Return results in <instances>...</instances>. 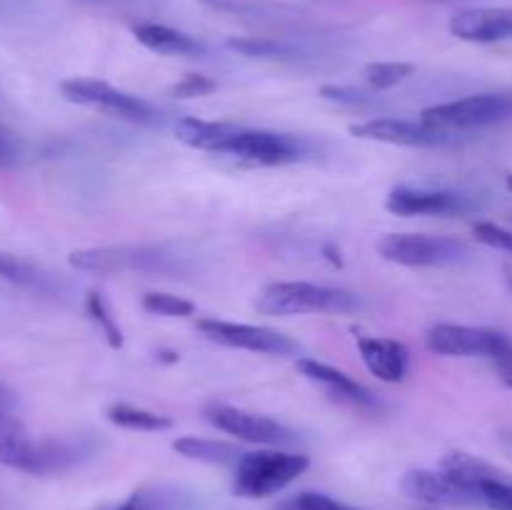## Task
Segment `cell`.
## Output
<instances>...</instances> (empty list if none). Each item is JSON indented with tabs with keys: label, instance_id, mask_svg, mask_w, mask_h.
I'll return each instance as SVG.
<instances>
[{
	"label": "cell",
	"instance_id": "1",
	"mask_svg": "<svg viewBox=\"0 0 512 510\" xmlns=\"http://www.w3.org/2000/svg\"><path fill=\"white\" fill-rule=\"evenodd\" d=\"M310 468V458L303 453H285V450H253L235 465L233 493L238 498H270L288 488Z\"/></svg>",
	"mask_w": 512,
	"mask_h": 510
},
{
	"label": "cell",
	"instance_id": "2",
	"mask_svg": "<svg viewBox=\"0 0 512 510\" xmlns=\"http://www.w3.org/2000/svg\"><path fill=\"white\" fill-rule=\"evenodd\" d=\"M255 308L263 315L355 313L363 308V300L348 290L325 288V285L273 283L258 295Z\"/></svg>",
	"mask_w": 512,
	"mask_h": 510
},
{
	"label": "cell",
	"instance_id": "3",
	"mask_svg": "<svg viewBox=\"0 0 512 510\" xmlns=\"http://www.w3.org/2000/svg\"><path fill=\"white\" fill-rule=\"evenodd\" d=\"M505 120H512V95L480 93L425 108L420 123L428 125L430 130L450 135L465 133V130L490 128V125L505 123Z\"/></svg>",
	"mask_w": 512,
	"mask_h": 510
},
{
	"label": "cell",
	"instance_id": "4",
	"mask_svg": "<svg viewBox=\"0 0 512 510\" xmlns=\"http://www.w3.org/2000/svg\"><path fill=\"white\" fill-rule=\"evenodd\" d=\"M380 255L408 268H435L458 263L468 255V245L458 238L423 233H390L380 240Z\"/></svg>",
	"mask_w": 512,
	"mask_h": 510
},
{
	"label": "cell",
	"instance_id": "5",
	"mask_svg": "<svg viewBox=\"0 0 512 510\" xmlns=\"http://www.w3.org/2000/svg\"><path fill=\"white\" fill-rule=\"evenodd\" d=\"M215 153L255 165H288L303 160L305 143L295 138V135L240 128Z\"/></svg>",
	"mask_w": 512,
	"mask_h": 510
},
{
	"label": "cell",
	"instance_id": "6",
	"mask_svg": "<svg viewBox=\"0 0 512 510\" xmlns=\"http://www.w3.org/2000/svg\"><path fill=\"white\" fill-rule=\"evenodd\" d=\"M60 93L65 100L78 105H90V108H100L118 118L133 120V123H153L155 108L145 100L135 98V95L123 93V90L113 88V85L103 83L95 78H70L60 83Z\"/></svg>",
	"mask_w": 512,
	"mask_h": 510
},
{
	"label": "cell",
	"instance_id": "7",
	"mask_svg": "<svg viewBox=\"0 0 512 510\" xmlns=\"http://www.w3.org/2000/svg\"><path fill=\"white\" fill-rule=\"evenodd\" d=\"M512 343L505 333L490 328H473V325L440 323L428 330L425 345L433 353L448 355V358H490L503 353Z\"/></svg>",
	"mask_w": 512,
	"mask_h": 510
},
{
	"label": "cell",
	"instance_id": "8",
	"mask_svg": "<svg viewBox=\"0 0 512 510\" xmlns=\"http://www.w3.org/2000/svg\"><path fill=\"white\" fill-rule=\"evenodd\" d=\"M200 333L208 340L228 348L250 350V353H265V355H295L300 353V343L290 335L278 333V330L260 328V325L248 323H228V320L205 318L198 320Z\"/></svg>",
	"mask_w": 512,
	"mask_h": 510
},
{
	"label": "cell",
	"instance_id": "9",
	"mask_svg": "<svg viewBox=\"0 0 512 510\" xmlns=\"http://www.w3.org/2000/svg\"><path fill=\"white\" fill-rule=\"evenodd\" d=\"M70 265L88 273H128V270H165L168 255L158 248H143V245H118V248H85L70 253Z\"/></svg>",
	"mask_w": 512,
	"mask_h": 510
},
{
	"label": "cell",
	"instance_id": "10",
	"mask_svg": "<svg viewBox=\"0 0 512 510\" xmlns=\"http://www.w3.org/2000/svg\"><path fill=\"white\" fill-rule=\"evenodd\" d=\"M205 418H208L210 425H215V428L223 430V433L245 440V443L285 445L295 440L293 430H288L283 423H278V420L248 413V410L233 408V405L225 403H210L208 408H205Z\"/></svg>",
	"mask_w": 512,
	"mask_h": 510
},
{
	"label": "cell",
	"instance_id": "11",
	"mask_svg": "<svg viewBox=\"0 0 512 510\" xmlns=\"http://www.w3.org/2000/svg\"><path fill=\"white\" fill-rule=\"evenodd\" d=\"M385 208L393 215L413 218V215H463L473 208L468 195L450 193V190H420L400 185L390 190Z\"/></svg>",
	"mask_w": 512,
	"mask_h": 510
},
{
	"label": "cell",
	"instance_id": "12",
	"mask_svg": "<svg viewBox=\"0 0 512 510\" xmlns=\"http://www.w3.org/2000/svg\"><path fill=\"white\" fill-rule=\"evenodd\" d=\"M403 493L428 505H448V508H478L480 505L473 490L455 483L443 470H410L403 478Z\"/></svg>",
	"mask_w": 512,
	"mask_h": 510
},
{
	"label": "cell",
	"instance_id": "13",
	"mask_svg": "<svg viewBox=\"0 0 512 510\" xmlns=\"http://www.w3.org/2000/svg\"><path fill=\"white\" fill-rule=\"evenodd\" d=\"M350 133L363 140H378L390 145H408V148H435L443 145L450 135L430 130L428 125L398 118H370L350 125Z\"/></svg>",
	"mask_w": 512,
	"mask_h": 510
},
{
	"label": "cell",
	"instance_id": "14",
	"mask_svg": "<svg viewBox=\"0 0 512 510\" xmlns=\"http://www.w3.org/2000/svg\"><path fill=\"white\" fill-rule=\"evenodd\" d=\"M43 440H35L8 410H0V465L20 473L40 475Z\"/></svg>",
	"mask_w": 512,
	"mask_h": 510
},
{
	"label": "cell",
	"instance_id": "15",
	"mask_svg": "<svg viewBox=\"0 0 512 510\" xmlns=\"http://www.w3.org/2000/svg\"><path fill=\"white\" fill-rule=\"evenodd\" d=\"M450 33L468 43H498L512 38V8L460 10L450 20Z\"/></svg>",
	"mask_w": 512,
	"mask_h": 510
},
{
	"label": "cell",
	"instance_id": "16",
	"mask_svg": "<svg viewBox=\"0 0 512 510\" xmlns=\"http://www.w3.org/2000/svg\"><path fill=\"white\" fill-rule=\"evenodd\" d=\"M298 370L308 380L318 383L320 388H323L330 398L338 400V403L353 405V408H378L380 405L368 388H363L358 380H353L348 373L333 368V365L318 363V360L313 358H300Z\"/></svg>",
	"mask_w": 512,
	"mask_h": 510
},
{
	"label": "cell",
	"instance_id": "17",
	"mask_svg": "<svg viewBox=\"0 0 512 510\" xmlns=\"http://www.w3.org/2000/svg\"><path fill=\"white\" fill-rule=\"evenodd\" d=\"M358 350L365 368L383 383H403L405 375H408L410 353L398 340L360 335Z\"/></svg>",
	"mask_w": 512,
	"mask_h": 510
},
{
	"label": "cell",
	"instance_id": "18",
	"mask_svg": "<svg viewBox=\"0 0 512 510\" xmlns=\"http://www.w3.org/2000/svg\"><path fill=\"white\" fill-rule=\"evenodd\" d=\"M440 470L448 473L455 483H460L463 488L473 490L480 500V488L490 480H503L510 478V473H505L498 465L488 463V460L478 458V455L463 453V450H448V453L440 458ZM483 508V505H480Z\"/></svg>",
	"mask_w": 512,
	"mask_h": 510
},
{
	"label": "cell",
	"instance_id": "19",
	"mask_svg": "<svg viewBox=\"0 0 512 510\" xmlns=\"http://www.w3.org/2000/svg\"><path fill=\"white\" fill-rule=\"evenodd\" d=\"M133 35L138 38V43H143L145 48L153 50L158 55H200L203 53V45L195 38H190L188 33H180V30L168 28V25L160 23H138L133 28Z\"/></svg>",
	"mask_w": 512,
	"mask_h": 510
},
{
	"label": "cell",
	"instance_id": "20",
	"mask_svg": "<svg viewBox=\"0 0 512 510\" xmlns=\"http://www.w3.org/2000/svg\"><path fill=\"white\" fill-rule=\"evenodd\" d=\"M240 125L235 123H213V120H198V118H183L175 123V138L180 143L190 145L198 150H218L225 140L233 133H238Z\"/></svg>",
	"mask_w": 512,
	"mask_h": 510
},
{
	"label": "cell",
	"instance_id": "21",
	"mask_svg": "<svg viewBox=\"0 0 512 510\" xmlns=\"http://www.w3.org/2000/svg\"><path fill=\"white\" fill-rule=\"evenodd\" d=\"M173 450L188 460H198V463L210 465H238L240 458L245 455L243 448L235 443H223V440H205V438H178L173 443Z\"/></svg>",
	"mask_w": 512,
	"mask_h": 510
},
{
	"label": "cell",
	"instance_id": "22",
	"mask_svg": "<svg viewBox=\"0 0 512 510\" xmlns=\"http://www.w3.org/2000/svg\"><path fill=\"white\" fill-rule=\"evenodd\" d=\"M188 503L185 493L173 488H138L120 503L103 505L100 510H180Z\"/></svg>",
	"mask_w": 512,
	"mask_h": 510
},
{
	"label": "cell",
	"instance_id": "23",
	"mask_svg": "<svg viewBox=\"0 0 512 510\" xmlns=\"http://www.w3.org/2000/svg\"><path fill=\"white\" fill-rule=\"evenodd\" d=\"M108 420L118 428L125 430H140V433H158V430L173 428V420L168 415L150 413V410L135 408V405L128 403H115L105 410Z\"/></svg>",
	"mask_w": 512,
	"mask_h": 510
},
{
	"label": "cell",
	"instance_id": "24",
	"mask_svg": "<svg viewBox=\"0 0 512 510\" xmlns=\"http://www.w3.org/2000/svg\"><path fill=\"white\" fill-rule=\"evenodd\" d=\"M0 278L8 280V283L20 285V288L30 290H45L48 288V275L40 268H35L28 260L18 258V255H10L0 250Z\"/></svg>",
	"mask_w": 512,
	"mask_h": 510
},
{
	"label": "cell",
	"instance_id": "25",
	"mask_svg": "<svg viewBox=\"0 0 512 510\" xmlns=\"http://www.w3.org/2000/svg\"><path fill=\"white\" fill-rule=\"evenodd\" d=\"M228 48L238 50V53L248 55V58L290 60L298 55L290 45L278 43V40H265V38H230Z\"/></svg>",
	"mask_w": 512,
	"mask_h": 510
},
{
	"label": "cell",
	"instance_id": "26",
	"mask_svg": "<svg viewBox=\"0 0 512 510\" xmlns=\"http://www.w3.org/2000/svg\"><path fill=\"white\" fill-rule=\"evenodd\" d=\"M415 73L413 63H368L363 75L373 90H388Z\"/></svg>",
	"mask_w": 512,
	"mask_h": 510
},
{
	"label": "cell",
	"instance_id": "27",
	"mask_svg": "<svg viewBox=\"0 0 512 510\" xmlns=\"http://www.w3.org/2000/svg\"><path fill=\"white\" fill-rule=\"evenodd\" d=\"M85 308H88V315L100 325V330L108 338L110 348H123V330L115 323V318L110 315L108 303L100 293H88V300H85Z\"/></svg>",
	"mask_w": 512,
	"mask_h": 510
},
{
	"label": "cell",
	"instance_id": "28",
	"mask_svg": "<svg viewBox=\"0 0 512 510\" xmlns=\"http://www.w3.org/2000/svg\"><path fill=\"white\" fill-rule=\"evenodd\" d=\"M143 310H148L150 315H163V318H188L195 313V305L178 295L148 293L143 295Z\"/></svg>",
	"mask_w": 512,
	"mask_h": 510
},
{
	"label": "cell",
	"instance_id": "29",
	"mask_svg": "<svg viewBox=\"0 0 512 510\" xmlns=\"http://www.w3.org/2000/svg\"><path fill=\"white\" fill-rule=\"evenodd\" d=\"M213 90H218V83L208 75H198V73H188L178 80V83L170 85L168 93L173 98L180 100H190V98H203V95H210Z\"/></svg>",
	"mask_w": 512,
	"mask_h": 510
},
{
	"label": "cell",
	"instance_id": "30",
	"mask_svg": "<svg viewBox=\"0 0 512 510\" xmlns=\"http://www.w3.org/2000/svg\"><path fill=\"white\" fill-rule=\"evenodd\" d=\"M480 505L490 510H512V475L485 483L480 488Z\"/></svg>",
	"mask_w": 512,
	"mask_h": 510
},
{
	"label": "cell",
	"instance_id": "31",
	"mask_svg": "<svg viewBox=\"0 0 512 510\" xmlns=\"http://www.w3.org/2000/svg\"><path fill=\"white\" fill-rule=\"evenodd\" d=\"M320 95L338 105H350V108H358V105H365L373 100V95L368 90L353 88V85H323Z\"/></svg>",
	"mask_w": 512,
	"mask_h": 510
},
{
	"label": "cell",
	"instance_id": "32",
	"mask_svg": "<svg viewBox=\"0 0 512 510\" xmlns=\"http://www.w3.org/2000/svg\"><path fill=\"white\" fill-rule=\"evenodd\" d=\"M473 235L480 240V243L490 245V248L505 250V253H512V230L500 228L495 223H475Z\"/></svg>",
	"mask_w": 512,
	"mask_h": 510
},
{
	"label": "cell",
	"instance_id": "33",
	"mask_svg": "<svg viewBox=\"0 0 512 510\" xmlns=\"http://www.w3.org/2000/svg\"><path fill=\"white\" fill-rule=\"evenodd\" d=\"M293 503L298 510H360V508H353V505L340 503V500L330 498V495L325 493H313V490L300 493Z\"/></svg>",
	"mask_w": 512,
	"mask_h": 510
},
{
	"label": "cell",
	"instance_id": "34",
	"mask_svg": "<svg viewBox=\"0 0 512 510\" xmlns=\"http://www.w3.org/2000/svg\"><path fill=\"white\" fill-rule=\"evenodd\" d=\"M20 155H23V143H20V138L13 130L5 128V125L0 123V170L13 168L20 160Z\"/></svg>",
	"mask_w": 512,
	"mask_h": 510
},
{
	"label": "cell",
	"instance_id": "35",
	"mask_svg": "<svg viewBox=\"0 0 512 510\" xmlns=\"http://www.w3.org/2000/svg\"><path fill=\"white\" fill-rule=\"evenodd\" d=\"M493 363H495V370H498V378L503 380L505 388L512 390V343L503 350V353L495 355Z\"/></svg>",
	"mask_w": 512,
	"mask_h": 510
},
{
	"label": "cell",
	"instance_id": "36",
	"mask_svg": "<svg viewBox=\"0 0 512 510\" xmlns=\"http://www.w3.org/2000/svg\"><path fill=\"white\" fill-rule=\"evenodd\" d=\"M8 405H10V395H8V390L0 385V410H8Z\"/></svg>",
	"mask_w": 512,
	"mask_h": 510
},
{
	"label": "cell",
	"instance_id": "37",
	"mask_svg": "<svg viewBox=\"0 0 512 510\" xmlns=\"http://www.w3.org/2000/svg\"><path fill=\"white\" fill-rule=\"evenodd\" d=\"M505 283H508V290L512 293V263L505 265Z\"/></svg>",
	"mask_w": 512,
	"mask_h": 510
},
{
	"label": "cell",
	"instance_id": "38",
	"mask_svg": "<svg viewBox=\"0 0 512 510\" xmlns=\"http://www.w3.org/2000/svg\"><path fill=\"white\" fill-rule=\"evenodd\" d=\"M508 188L512 190V175H508Z\"/></svg>",
	"mask_w": 512,
	"mask_h": 510
}]
</instances>
